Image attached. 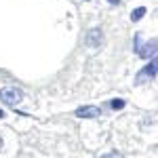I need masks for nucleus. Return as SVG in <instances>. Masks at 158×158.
<instances>
[{"label": "nucleus", "instance_id": "nucleus-1", "mask_svg": "<svg viewBox=\"0 0 158 158\" xmlns=\"http://www.w3.org/2000/svg\"><path fill=\"white\" fill-rule=\"evenodd\" d=\"M133 51L143 57V59H154L156 57V40H150V42H141V36L137 34L135 36V44H133Z\"/></svg>", "mask_w": 158, "mask_h": 158}, {"label": "nucleus", "instance_id": "nucleus-2", "mask_svg": "<svg viewBox=\"0 0 158 158\" xmlns=\"http://www.w3.org/2000/svg\"><path fill=\"white\" fill-rule=\"evenodd\" d=\"M21 99H23V91H21V89H15V86H4V89H0V101H2L4 106L15 108L17 103H21Z\"/></svg>", "mask_w": 158, "mask_h": 158}, {"label": "nucleus", "instance_id": "nucleus-3", "mask_svg": "<svg viewBox=\"0 0 158 158\" xmlns=\"http://www.w3.org/2000/svg\"><path fill=\"white\" fill-rule=\"evenodd\" d=\"M152 78H156V57L150 61V63H148L141 72L137 74V80H135V82H137V85H143V82L152 80Z\"/></svg>", "mask_w": 158, "mask_h": 158}, {"label": "nucleus", "instance_id": "nucleus-4", "mask_svg": "<svg viewBox=\"0 0 158 158\" xmlns=\"http://www.w3.org/2000/svg\"><path fill=\"white\" fill-rule=\"evenodd\" d=\"M86 44L91 47V49H97L103 44V32L99 30V27H93L89 34H86Z\"/></svg>", "mask_w": 158, "mask_h": 158}, {"label": "nucleus", "instance_id": "nucleus-5", "mask_svg": "<svg viewBox=\"0 0 158 158\" xmlns=\"http://www.w3.org/2000/svg\"><path fill=\"white\" fill-rule=\"evenodd\" d=\"M99 114H101V110L97 106H82V108L76 110V116L78 118H97Z\"/></svg>", "mask_w": 158, "mask_h": 158}, {"label": "nucleus", "instance_id": "nucleus-6", "mask_svg": "<svg viewBox=\"0 0 158 158\" xmlns=\"http://www.w3.org/2000/svg\"><path fill=\"white\" fill-rule=\"evenodd\" d=\"M146 11H148L146 6H139V9H135V11L131 13V19H133V21H139V19L146 15Z\"/></svg>", "mask_w": 158, "mask_h": 158}, {"label": "nucleus", "instance_id": "nucleus-7", "mask_svg": "<svg viewBox=\"0 0 158 158\" xmlns=\"http://www.w3.org/2000/svg\"><path fill=\"white\" fill-rule=\"evenodd\" d=\"M110 106L114 110H122L124 108V101H122V99H114V101H110Z\"/></svg>", "mask_w": 158, "mask_h": 158}, {"label": "nucleus", "instance_id": "nucleus-8", "mask_svg": "<svg viewBox=\"0 0 158 158\" xmlns=\"http://www.w3.org/2000/svg\"><path fill=\"white\" fill-rule=\"evenodd\" d=\"M101 158H122L120 152H110V154H106V156H101Z\"/></svg>", "mask_w": 158, "mask_h": 158}, {"label": "nucleus", "instance_id": "nucleus-9", "mask_svg": "<svg viewBox=\"0 0 158 158\" xmlns=\"http://www.w3.org/2000/svg\"><path fill=\"white\" fill-rule=\"evenodd\" d=\"M110 4H114V6H116V4H120V0H108Z\"/></svg>", "mask_w": 158, "mask_h": 158}, {"label": "nucleus", "instance_id": "nucleus-10", "mask_svg": "<svg viewBox=\"0 0 158 158\" xmlns=\"http://www.w3.org/2000/svg\"><path fill=\"white\" fill-rule=\"evenodd\" d=\"M2 116H4V112H2V110H0V118H2Z\"/></svg>", "mask_w": 158, "mask_h": 158}, {"label": "nucleus", "instance_id": "nucleus-11", "mask_svg": "<svg viewBox=\"0 0 158 158\" xmlns=\"http://www.w3.org/2000/svg\"><path fill=\"white\" fill-rule=\"evenodd\" d=\"M0 150H2V139H0Z\"/></svg>", "mask_w": 158, "mask_h": 158}]
</instances>
